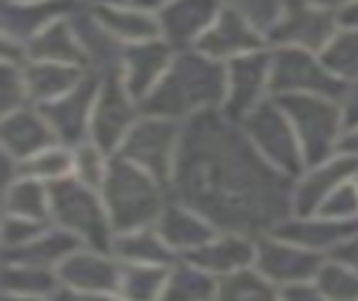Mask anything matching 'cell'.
<instances>
[{"label":"cell","instance_id":"1","mask_svg":"<svg viewBox=\"0 0 358 301\" xmlns=\"http://www.w3.org/2000/svg\"><path fill=\"white\" fill-rule=\"evenodd\" d=\"M169 189L219 232L264 236L293 214V178L271 167L221 108L182 122Z\"/></svg>","mask_w":358,"mask_h":301},{"label":"cell","instance_id":"2","mask_svg":"<svg viewBox=\"0 0 358 301\" xmlns=\"http://www.w3.org/2000/svg\"><path fill=\"white\" fill-rule=\"evenodd\" d=\"M228 66L199 50H180L160 84L140 103L142 115L187 122L203 110L223 108Z\"/></svg>","mask_w":358,"mask_h":301},{"label":"cell","instance_id":"3","mask_svg":"<svg viewBox=\"0 0 358 301\" xmlns=\"http://www.w3.org/2000/svg\"><path fill=\"white\" fill-rule=\"evenodd\" d=\"M165 191L145 169L136 167L120 155H110L106 180L101 184V198L108 210L115 234H129L153 227L165 212Z\"/></svg>","mask_w":358,"mask_h":301},{"label":"cell","instance_id":"4","mask_svg":"<svg viewBox=\"0 0 358 301\" xmlns=\"http://www.w3.org/2000/svg\"><path fill=\"white\" fill-rule=\"evenodd\" d=\"M50 221L61 230L75 234L90 250L113 254V225L101 191L84 184L75 175L48 182Z\"/></svg>","mask_w":358,"mask_h":301},{"label":"cell","instance_id":"5","mask_svg":"<svg viewBox=\"0 0 358 301\" xmlns=\"http://www.w3.org/2000/svg\"><path fill=\"white\" fill-rule=\"evenodd\" d=\"M273 99L298 135L306 169L329 160L343 138L341 129L345 119L341 101L320 95H275Z\"/></svg>","mask_w":358,"mask_h":301},{"label":"cell","instance_id":"6","mask_svg":"<svg viewBox=\"0 0 358 301\" xmlns=\"http://www.w3.org/2000/svg\"><path fill=\"white\" fill-rule=\"evenodd\" d=\"M182 135V122L142 115L122 142L115 155L145 169L160 184L169 189L173 162Z\"/></svg>","mask_w":358,"mask_h":301},{"label":"cell","instance_id":"7","mask_svg":"<svg viewBox=\"0 0 358 301\" xmlns=\"http://www.w3.org/2000/svg\"><path fill=\"white\" fill-rule=\"evenodd\" d=\"M241 129L248 135L252 147L259 151V155L282 171L289 178H298L306 169L304 155L300 149V140L295 135L289 117L278 106V101L268 97L255 108L248 117L241 122Z\"/></svg>","mask_w":358,"mask_h":301},{"label":"cell","instance_id":"8","mask_svg":"<svg viewBox=\"0 0 358 301\" xmlns=\"http://www.w3.org/2000/svg\"><path fill=\"white\" fill-rule=\"evenodd\" d=\"M347 84L322 66L318 54L298 47H271V95H320L343 101Z\"/></svg>","mask_w":358,"mask_h":301},{"label":"cell","instance_id":"9","mask_svg":"<svg viewBox=\"0 0 358 301\" xmlns=\"http://www.w3.org/2000/svg\"><path fill=\"white\" fill-rule=\"evenodd\" d=\"M341 29L338 14L309 0H284L282 14L268 29V47H298L320 54Z\"/></svg>","mask_w":358,"mask_h":301},{"label":"cell","instance_id":"10","mask_svg":"<svg viewBox=\"0 0 358 301\" xmlns=\"http://www.w3.org/2000/svg\"><path fill=\"white\" fill-rule=\"evenodd\" d=\"M140 117V103L131 97L120 72L101 77L90 117V142H95L106 155H115Z\"/></svg>","mask_w":358,"mask_h":301},{"label":"cell","instance_id":"11","mask_svg":"<svg viewBox=\"0 0 358 301\" xmlns=\"http://www.w3.org/2000/svg\"><path fill=\"white\" fill-rule=\"evenodd\" d=\"M228 88L223 112L234 119L243 122L250 112L266 101L271 95V47L252 52V54L237 57L228 61Z\"/></svg>","mask_w":358,"mask_h":301},{"label":"cell","instance_id":"12","mask_svg":"<svg viewBox=\"0 0 358 301\" xmlns=\"http://www.w3.org/2000/svg\"><path fill=\"white\" fill-rule=\"evenodd\" d=\"M101 86V77L88 70L86 79L73 90L57 101H50L45 106H38L41 112L50 122L61 147L77 149L84 144L90 135V117H93V106L97 92Z\"/></svg>","mask_w":358,"mask_h":301},{"label":"cell","instance_id":"13","mask_svg":"<svg viewBox=\"0 0 358 301\" xmlns=\"http://www.w3.org/2000/svg\"><path fill=\"white\" fill-rule=\"evenodd\" d=\"M194 50H199L201 54H206L210 59L228 64V61L237 57L268 50V38H266V34L248 16H243L237 9L221 7L217 20L201 36Z\"/></svg>","mask_w":358,"mask_h":301},{"label":"cell","instance_id":"14","mask_svg":"<svg viewBox=\"0 0 358 301\" xmlns=\"http://www.w3.org/2000/svg\"><path fill=\"white\" fill-rule=\"evenodd\" d=\"M219 0H171L158 12L160 36L176 52L194 50L221 12Z\"/></svg>","mask_w":358,"mask_h":301},{"label":"cell","instance_id":"15","mask_svg":"<svg viewBox=\"0 0 358 301\" xmlns=\"http://www.w3.org/2000/svg\"><path fill=\"white\" fill-rule=\"evenodd\" d=\"M257 270L273 284H300L320 272V256L300 245L275 238L273 234L257 236Z\"/></svg>","mask_w":358,"mask_h":301},{"label":"cell","instance_id":"16","mask_svg":"<svg viewBox=\"0 0 358 301\" xmlns=\"http://www.w3.org/2000/svg\"><path fill=\"white\" fill-rule=\"evenodd\" d=\"M173 57H176V50L162 38L124 47L120 75L127 90L131 92V97L138 103L145 101L149 92L160 84V79L169 70Z\"/></svg>","mask_w":358,"mask_h":301},{"label":"cell","instance_id":"17","mask_svg":"<svg viewBox=\"0 0 358 301\" xmlns=\"http://www.w3.org/2000/svg\"><path fill=\"white\" fill-rule=\"evenodd\" d=\"M354 173H358V158L345 153H341L334 160H324L322 164L309 167L300 182L293 186V214L300 218L318 214L320 205L341 184L350 182Z\"/></svg>","mask_w":358,"mask_h":301},{"label":"cell","instance_id":"18","mask_svg":"<svg viewBox=\"0 0 358 301\" xmlns=\"http://www.w3.org/2000/svg\"><path fill=\"white\" fill-rule=\"evenodd\" d=\"M122 267L101 252H75L59 265V279L81 295H120Z\"/></svg>","mask_w":358,"mask_h":301},{"label":"cell","instance_id":"19","mask_svg":"<svg viewBox=\"0 0 358 301\" xmlns=\"http://www.w3.org/2000/svg\"><path fill=\"white\" fill-rule=\"evenodd\" d=\"M57 144V135L38 106H25L3 115V149L12 158L27 160Z\"/></svg>","mask_w":358,"mask_h":301},{"label":"cell","instance_id":"20","mask_svg":"<svg viewBox=\"0 0 358 301\" xmlns=\"http://www.w3.org/2000/svg\"><path fill=\"white\" fill-rule=\"evenodd\" d=\"M255 256H257V243H252V236L232 232H223L199 250L182 254L187 263L206 270V272L219 279L245 270L255 261Z\"/></svg>","mask_w":358,"mask_h":301},{"label":"cell","instance_id":"21","mask_svg":"<svg viewBox=\"0 0 358 301\" xmlns=\"http://www.w3.org/2000/svg\"><path fill=\"white\" fill-rule=\"evenodd\" d=\"M90 12L95 14L101 27L113 38H117L122 45H136V43H147V41L162 38L158 14L140 9L131 3L104 0V3L90 5Z\"/></svg>","mask_w":358,"mask_h":301},{"label":"cell","instance_id":"22","mask_svg":"<svg viewBox=\"0 0 358 301\" xmlns=\"http://www.w3.org/2000/svg\"><path fill=\"white\" fill-rule=\"evenodd\" d=\"M153 227H156V232L162 236V241H165L173 252H180V254L199 250V247L210 243L214 236H219V230L208 218H203L201 214H196L180 203H169Z\"/></svg>","mask_w":358,"mask_h":301},{"label":"cell","instance_id":"23","mask_svg":"<svg viewBox=\"0 0 358 301\" xmlns=\"http://www.w3.org/2000/svg\"><path fill=\"white\" fill-rule=\"evenodd\" d=\"M79 5L84 3H77V0H41V3H27V5L5 3L3 9L5 38L27 43L38 32H43L50 23L70 16Z\"/></svg>","mask_w":358,"mask_h":301},{"label":"cell","instance_id":"24","mask_svg":"<svg viewBox=\"0 0 358 301\" xmlns=\"http://www.w3.org/2000/svg\"><path fill=\"white\" fill-rule=\"evenodd\" d=\"M88 68L55 64V61H29L23 66V77L32 106H45L73 92L86 79Z\"/></svg>","mask_w":358,"mask_h":301},{"label":"cell","instance_id":"25","mask_svg":"<svg viewBox=\"0 0 358 301\" xmlns=\"http://www.w3.org/2000/svg\"><path fill=\"white\" fill-rule=\"evenodd\" d=\"M84 247V241L66 230H48L20 247H5V261L14 265H29V267H59L68 256H73Z\"/></svg>","mask_w":358,"mask_h":301},{"label":"cell","instance_id":"26","mask_svg":"<svg viewBox=\"0 0 358 301\" xmlns=\"http://www.w3.org/2000/svg\"><path fill=\"white\" fill-rule=\"evenodd\" d=\"M25 47L29 61H55V64L88 68L86 52L81 47L68 16L50 23L43 32H38L32 41H27Z\"/></svg>","mask_w":358,"mask_h":301},{"label":"cell","instance_id":"27","mask_svg":"<svg viewBox=\"0 0 358 301\" xmlns=\"http://www.w3.org/2000/svg\"><path fill=\"white\" fill-rule=\"evenodd\" d=\"M354 232H358V223L354 221H329V218H320V221L298 218V221H291V218H286L271 234L300 247H327L341 243L343 238Z\"/></svg>","mask_w":358,"mask_h":301},{"label":"cell","instance_id":"28","mask_svg":"<svg viewBox=\"0 0 358 301\" xmlns=\"http://www.w3.org/2000/svg\"><path fill=\"white\" fill-rule=\"evenodd\" d=\"M113 254L124 258V263L138 265H162L169 267L176 263L178 254L162 241L156 227H145V230L117 234L113 241Z\"/></svg>","mask_w":358,"mask_h":301},{"label":"cell","instance_id":"29","mask_svg":"<svg viewBox=\"0 0 358 301\" xmlns=\"http://www.w3.org/2000/svg\"><path fill=\"white\" fill-rule=\"evenodd\" d=\"M5 214L29 218V221H50V193L48 182L18 178L5 189Z\"/></svg>","mask_w":358,"mask_h":301},{"label":"cell","instance_id":"30","mask_svg":"<svg viewBox=\"0 0 358 301\" xmlns=\"http://www.w3.org/2000/svg\"><path fill=\"white\" fill-rule=\"evenodd\" d=\"M217 288L219 286L214 281V274L182 258V263L173 267L167 277L165 290L158 301H210Z\"/></svg>","mask_w":358,"mask_h":301},{"label":"cell","instance_id":"31","mask_svg":"<svg viewBox=\"0 0 358 301\" xmlns=\"http://www.w3.org/2000/svg\"><path fill=\"white\" fill-rule=\"evenodd\" d=\"M318 57L343 84H358V29L341 27Z\"/></svg>","mask_w":358,"mask_h":301},{"label":"cell","instance_id":"32","mask_svg":"<svg viewBox=\"0 0 358 301\" xmlns=\"http://www.w3.org/2000/svg\"><path fill=\"white\" fill-rule=\"evenodd\" d=\"M217 301H280L278 290L273 288L259 270H239L221 277Z\"/></svg>","mask_w":358,"mask_h":301},{"label":"cell","instance_id":"33","mask_svg":"<svg viewBox=\"0 0 358 301\" xmlns=\"http://www.w3.org/2000/svg\"><path fill=\"white\" fill-rule=\"evenodd\" d=\"M75 173V155L68 147H50L27 160H18V178L55 182Z\"/></svg>","mask_w":358,"mask_h":301},{"label":"cell","instance_id":"34","mask_svg":"<svg viewBox=\"0 0 358 301\" xmlns=\"http://www.w3.org/2000/svg\"><path fill=\"white\" fill-rule=\"evenodd\" d=\"M167 267L124 263L122 267L120 297L129 301H158L167 284Z\"/></svg>","mask_w":358,"mask_h":301},{"label":"cell","instance_id":"35","mask_svg":"<svg viewBox=\"0 0 358 301\" xmlns=\"http://www.w3.org/2000/svg\"><path fill=\"white\" fill-rule=\"evenodd\" d=\"M3 286L12 295L45 297L57 293V277L50 270L29 267V265H7Z\"/></svg>","mask_w":358,"mask_h":301},{"label":"cell","instance_id":"36","mask_svg":"<svg viewBox=\"0 0 358 301\" xmlns=\"http://www.w3.org/2000/svg\"><path fill=\"white\" fill-rule=\"evenodd\" d=\"M73 155H75V173H73L75 178L101 191V184L106 180L110 155L101 151L95 142L79 144L77 149H73Z\"/></svg>","mask_w":358,"mask_h":301},{"label":"cell","instance_id":"37","mask_svg":"<svg viewBox=\"0 0 358 301\" xmlns=\"http://www.w3.org/2000/svg\"><path fill=\"white\" fill-rule=\"evenodd\" d=\"M219 3L223 7L237 9L243 16H248L264 34H268V29L280 18L284 7V0H219Z\"/></svg>","mask_w":358,"mask_h":301},{"label":"cell","instance_id":"38","mask_svg":"<svg viewBox=\"0 0 358 301\" xmlns=\"http://www.w3.org/2000/svg\"><path fill=\"white\" fill-rule=\"evenodd\" d=\"M320 290L336 301H354L358 299V277L343 267L327 265L318 272Z\"/></svg>","mask_w":358,"mask_h":301},{"label":"cell","instance_id":"39","mask_svg":"<svg viewBox=\"0 0 358 301\" xmlns=\"http://www.w3.org/2000/svg\"><path fill=\"white\" fill-rule=\"evenodd\" d=\"M25 106H32V103H29L23 68L3 61V115H9V112Z\"/></svg>","mask_w":358,"mask_h":301},{"label":"cell","instance_id":"40","mask_svg":"<svg viewBox=\"0 0 358 301\" xmlns=\"http://www.w3.org/2000/svg\"><path fill=\"white\" fill-rule=\"evenodd\" d=\"M356 214H358V184L352 182L341 184L318 210V216L329 218V221H350Z\"/></svg>","mask_w":358,"mask_h":301},{"label":"cell","instance_id":"41","mask_svg":"<svg viewBox=\"0 0 358 301\" xmlns=\"http://www.w3.org/2000/svg\"><path fill=\"white\" fill-rule=\"evenodd\" d=\"M48 223L41 221H29V218H18V216H7L5 214V247H20L29 241H34L36 236H41L48 230Z\"/></svg>","mask_w":358,"mask_h":301},{"label":"cell","instance_id":"42","mask_svg":"<svg viewBox=\"0 0 358 301\" xmlns=\"http://www.w3.org/2000/svg\"><path fill=\"white\" fill-rule=\"evenodd\" d=\"M336 151H341L345 155H352V158H358V126L345 131V135L341 138L338 149H336Z\"/></svg>","mask_w":358,"mask_h":301},{"label":"cell","instance_id":"43","mask_svg":"<svg viewBox=\"0 0 358 301\" xmlns=\"http://www.w3.org/2000/svg\"><path fill=\"white\" fill-rule=\"evenodd\" d=\"M338 23L341 27H350V29H358V0L350 3L347 7H343L338 12Z\"/></svg>","mask_w":358,"mask_h":301},{"label":"cell","instance_id":"44","mask_svg":"<svg viewBox=\"0 0 358 301\" xmlns=\"http://www.w3.org/2000/svg\"><path fill=\"white\" fill-rule=\"evenodd\" d=\"M282 301H320V299L315 297V293H313V290H309V288L291 286V288H286Z\"/></svg>","mask_w":358,"mask_h":301},{"label":"cell","instance_id":"45","mask_svg":"<svg viewBox=\"0 0 358 301\" xmlns=\"http://www.w3.org/2000/svg\"><path fill=\"white\" fill-rule=\"evenodd\" d=\"M131 5H136L140 9H147V12H153V14H158L162 7L169 5L171 0H129Z\"/></svg>","mask_w":358,"mask_h":301},{"label":"cell","instance_id":"46","mask_svg":"<svg viewBox=\"0 0 358 301\" xmlns=\"http://www.w3.org/2000/svg\"><path fill=\"white\" fill-rule=\"evenodd\" d=\"M338 256H343L345 261H350L354 265H358V238H354L352 243H347L345 247L338 250Z\"/></svg>","mask_w":358,"mask_h":301},{"label":"cell","instance_id":"47","mask_svg":"<svg viewBox=\"0 0 358 301\" xmlns=\"http://www.w3.org/2000/svg\"><path fill=\"white\" fill-rule=\"evenodd\" d=\"M309 3L318 5V7H322V9H331V12L338 14L343 7H347L350 3H354V0H309Z\"/></svg>","mask_w":358,"mask_h":301},{"label":"cell","instance_id":"48","mask_svg":"<svg viewBox=\"0 0 358 301\" xmlns=\"http://www.w3.org/2000/svg\"><path fill=\"white\" fill-rule=\"evenodd\" d=\"M52 301H84V295H77V290L66 288V290H57L52 295Z\"/></svg>","mask_w":358,"mask_h":301},{"label":"cell","instance_id":"49","mask_svg":"<svg viewBox=\"0 0 358 301\" xmlns=\"http://www.w3.org/2000/svg\"><path fill=\"white\" fill-rule=\"evenodd\" d=\"M84 301H129L120 295H84Z\"/></svg>","mask_w":358,"mask_h":301},{"label":"cell","instance_id":"50","mask_svg":"<svg viewBox=\"0 0 358 301\" xmlns=\"http://www.w3.org/2000/svg\"><path fill=\"white\" fill-rule=\"evenodd\" d=\"M3 301H43L38 297H27V295H5Z\"/></svg>","mask_w":358,"mask_h":301},{"label":"cell","instance_id":"51","mask_svg":"<svg viewBox=\"0 0 358 301\" xmlns=\"http://www.w3.org/2000/svg\"><path fill=\"white\" fill-rule=\"evenodd\" d=\"M5 3H14V5H27V3H41V0H5Z\"/></svg>","mask_w":358,"mask_h":301},{"label":"cell","instance_id":"52","mask_svg":"<svg viewBox=\"0 0 358 301\" xmlns=\"http://www.w3.org/2000/svg\"><path fill=\"white\" fill-rule=\"evenodd\" d=\"M77 3H86V5H95V3H104V0H77Z\"/></svg>","mask_w":358,"mask_h":301}]
</instances>
